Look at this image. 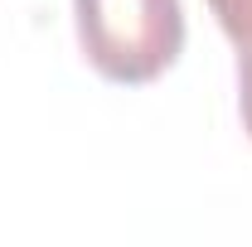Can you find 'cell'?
<instances>
[{
    "instance_id": "cell-1",
    "label": "cell",
    "mask_w": 252,
    "mask_h": 247,
    "mask_svg": "<svg viewBox=\"0 0 252 247\" xmlns=\"http://www.w3.org/2000/svg\"><path fill=\"white\" fill-rule=\"evenodd\" d=\"M73 20L88 63L122 88L156 83L185 49L180 0H73Z\"/></svg>"
},
{
    "instance_id": "cell-2",
    "label": "cell",
    "mask_w": 252,
    "mask_h": 247,
    "mask_svg": "<svg viewBox=\"0 0 252 247\" xmlns=\"http://www.w3.org/2000/svg\"><path fill=\"white\" fill-rule=\"evenodd\" d=\"M209 10L238 49H252V0H209Z\"/></svg>"
},
{
    "instance_id": "cell-3",
    "label": "cell",
    "mask_w": 252,
    "mask_h": 247,
    "mask_svg": "<svg viewBox=\"0 0 252 247\" xmlns=\"http://www.w3.org/2000/svg\"><path fill=\"white\" fill-rule=\"evenodd\" d=\"M238 112L252 136V49H238Z\"/></svg>"
}]
</instances>
